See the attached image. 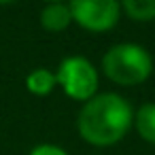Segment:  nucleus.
<instances>
[{
  "label": "nucleus",
  "mask_w": 155,
  "mask_h": 155,
  "mask_svg": "<svg viewBox=\"0 0 155 155\" xmlns=\"http://www.w3.org/2000/svg\"><path fill=\"white\" fill-rule=\"evenodd\" d=\"M55 85H58L55 72H51L49 68H36L26 77V87L34 96H47L53 91Z\"/></svg>",
  "instance_id": "423d86ee"
},
{
  "label": "nucleus",
  "mask_w": 155,
  "mask_h": 155,
  "mask_svg": "<svg viewBox=\"0 0 155 155\" xmlns=\"http://www.w3.org/2000/svg\"><path fill=\"white\" fill-rule=\"evenodd\" d=\"M58 85H62L64 94L72 100L79 102H87L96 96L98 89V72L94 68V64L81 55H72L66 58L58 72H55Z\"/></svg>",
  "instance_id": "7ed1b4c3"
},
{
  "label": "nucleus",
  "mask_w": 155,
  "mask_h": 155,
  "mask_svg": "<svg viewBox=\"0 0 155 155\" xmlns=\"http://www.w3.org/2000/svg\"><path fill=\"white\" fill-rule=\"evenodd\" d=\"M72 21L89 32L110 30L121 15V5L115 0H72L68 5Z\"/></svg>",
  "instance_id": "20e7f679"
},
{
  "label": "nucleus",
  "mask_w": 155,
  "mask_h": 155,
  "mask_svg": "<svg viewBox=\"0 0 155 155\" xmlns=\"http://www.w3.org/2000/svg\"><path fill=\"white\" fill-rule=\"evenodd\" d=\"M121 11L134 21H153L155 19V0H123Z\"/></svg>",
  "instance_id": "6e6552de"
},
{
  "label": "nucleus",
  "mask_w": 155,
  "mask_h": 155,
  "mask_svg": "<svg viewBox=\"0 0 155 155\" xmlns=\"http://www.w3.org/2000/svg\"><path fill=\"white\" fill-rule=\"evenodd\" d=\"M104 74L117 85H140L151 77L153 60L151 53L136 43L113 45L102 58Z\"/></svg>",
  "instance_id": "f03ea898"
},
{
  "label": "nucleus",
  "mask_w": 155,
  "mask_h": 155,
  "mask_svg": "<svg viewBox=\"0 0 155 155\" xmlns=\"http://www.w3.org/2000/svg\"><path fill=\"white\" fill-rule=\"evenodd\" d=\"M30 155H68L62 147H58V144H36L32 151H30Z\"/></svg>",
  "instance_id": "1a4fd4ad"
},
{
  "label": "nucleus",
  "mask_w": 155,
  "mask_h": 155,
  "mask_svg": "<svg viewBox=\"0 0 155 155\" xmlns=\"http://www.w3.org/2000/svg\"><path fill=\"white\" fill-rule=\"evenodd\" d=\"M134 123V110L119 94H98L87 100L79 113V134L94 147H110L119 142Z\"/></svg>",
  "instance_id": "f257e3e1"
},
{
  "label": "nucleus",
  "mask_w": 155,
  "mask_h": 155,
  "mask_svg": "<svg viewBox=\"0 0 155 155\" xmlns=\"http://www.w3.org/2000/svg\"><path fill=\"white\" fill-rule=\"evenodd\" d=\"M134 125H136L142 140L155 144V102H147L136 110Z\"/></svg>",
  "instance_id": "0eeeda50"
},
{
  "label": "nucleus",
  "mask_w": 155,
  "mask_h": 155,
  "mask_svg": "<svg viewBox=\"0 0 155 155\" xmlns=\"http://www.w3.org/2000/svg\"><path fill=\"white\" fill-rule=\"evenodd\" d=\"M72 24V13L68 5L51 2L41 11V26L49 32H64Z\"/></svg>",
  "instance_id": "39448f33"
}]
</instances>
